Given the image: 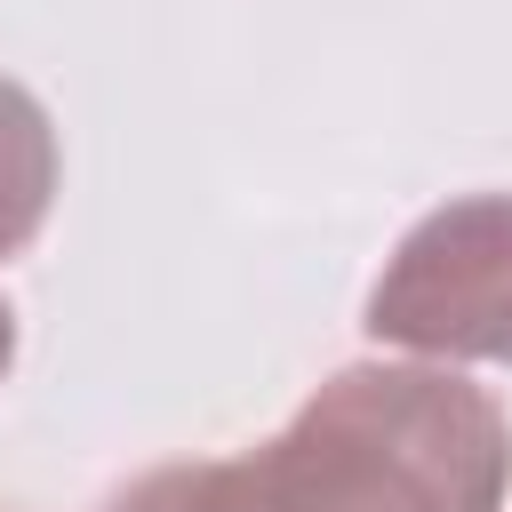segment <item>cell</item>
Wrapping results in <instances>:
<instances>
[{
  "label": "cell",
  "mask_w": 512,
  "mask_h": 512,
  "mask_svg": "<svg viewBox=\"0 0 512 512\" xmlns=\"http://www.w3.org/2000/svg\"><path fill=\"white\" fill-rule=\"evenodd\" d=\"M8 360H16V312H8V296H0V376H8Z\"/></svg>",
  "instance_id": "cell-4"
},
{
  "label": "cell",
  "mask_w": 512,
  "mask_h": 512,
  "mask_svg": "<svg viewBox=\"0 0 512 512\" xmlns=\"http://www.w3.org/2000/svg\"><path fill=\"white\" fill-rule=\"evenodd\" d=\"M0 512H8V504H0Z\"/></svg>",
  "instance_id": "cell-5"
},
{
  "label": "cell",
  "mask_w": 512,
  "mask_h": 512,
  "mask_svg": "<svg viewBox=\"0 0 512 512\" xmlns=\"http://www.w3.org/2000/svg\"><path fill=\"white\" fill-rule=\"evenodd\" d=\"M504 480V408L456 368L384 360L328 376L264 448L160 464L104 512H496Z\"/></svg>",
  "instance_id": "cell-1"
},
{
  "label": "cell",
  "mask_w": 512,
  "mask_h": 512,
  "mask_svg": "<svg viewBox=\"0 0 512 512\" xmlns=\"http://www.w3.org/2000/svg\"><path fill=\"white\" fill-rule=\"evenodd\" d=\"M368 336L424 360H512V192L424 216L368 296Z\"/></svg>",
  "instance_id": "cell-2"
},
{
  "label": "cell",
  "mask_w": 512,
  "mask_h": 512,
  "mask_svg": "<svg viewBox=\"0 0 512 512\" xmlns=\"http://www.w3.org/2000/svg\"><path fill=\"white\" fill-rule=\"evenodd\" d=\"M48 192H56V136H48V112L0 80V256H16L40 216H48Z\"/></svg>",
  "instance_id": "cell-3"
}]
</instances>
